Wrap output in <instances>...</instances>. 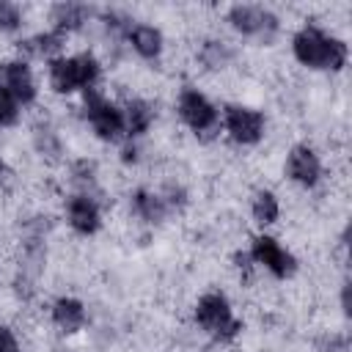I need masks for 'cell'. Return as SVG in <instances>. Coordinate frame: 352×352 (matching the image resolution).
Segmentation results:
<instances>
[{"mask_svg":"<svg viewBox=\"0 0 352 352\" xmlns=\"http://www.w3.org/2000/svg\"><path fill=\"white\" fill-rule=\"evenodd\" d=\"M292 55L305 69L336 74L349 60V44L344 38L327 33L316 22H305L292 36Z\"/></svg>","mask_w":352,"mask_h":352,"instance_id":"cell-1","label":"cell"},{"mask_svg":"<svg viewBox=\"0 0 352 352\" xmlns=\"http://www.w3.org/2000/svg\"><path fill=\"white\" fill-rule=\"evenodd\" d=\"M102 63L94 52H74V55H58L47 63V85L58 96L82 94L85 88L99 85Z\"/></svg>","mask_w":352,"mask_h":352,"instance_id":"cell-2","label":"cell"},{"mask_svg":"<svg viewBox=\"0 0 352 352\" xmlns=\"http://www.w3.org/2000/svg\"><path fill=\"white\" fill-rule=\"evenodd\" d=\"M192 319L198 324V330H204L214 344H234L242 330H245V322L234 316V308H231V300L212 289V292H204L192 308Z\"/></svg>","mask_w":352,"mask_h":352,"instance_id":"cell-3","label":"cell"},{"mask_svg":"<svg viewBox=\"0 0 352 352\" xmlns=\"http://www.w3.org/2000/svg\"><path fill=\"white\" fill-rule=\"evenodd\" d=\"M176 116L198 140H214L223 129L220 107L195 85H182L176 96Z\"/></svg>","mask_w":352,"mask_h":352,"instance_id":"cell-4","label":"cell"},{"mask_svg":"<svg viewBox=\"0 0 352 352\" xmlns=\"http://www.w3.org/2000/svg\"><path fill=\"white\" fill-rule=\"evenodd\" d=\"M82 118L102 143H121L126 138L121 104L113 102L99 85L82 91Z\"/></svg>","mask_w":352,"mask_h":352,"instance_id":"cell-5","label":"cell"},{"mask_svg":"<svg viewBox=\"0 0 352 352\" xmlns=\"http://www.w3.org/2000/svg\"><path fill=\"white\" fill-rule=\"evenodd\" d=\"M226 22L234 33L245 38H256L258 44L270 47L280 33V19L275 11L258 3H234L226 11Z\"/></svg>","mask_w":352,"mask_h":352,"instance_id":"cell-6","label":"cell"},{"mask_svg":"<svg viewBox=\"0 0 352 352\" xmlns=\"http://www.w3.org/2000/svg\"><path fill=\"white\" fill-rule=\"evenodd\" d=\"M220 126L236 146H256V143H261V138L267 132V118L261 110H256L250 104L228 102L220 110Z\"/></svg>","mask_w":352,"mask_h":352,"instance_id":"cell-7","label":"cell"},{"mask_svg":"<svg viewBox=\"0 0 352 352\" xmlns=\"http://www.w3.org/2000/svg\"><path fill=\"white\" fill-rule=\"evenodd\" d=\"M248 253H250L253 264L261 267V270H267L275 280H289L297 272V267H300L297 256L289 248H283L272 234H264V231L250 239Z\"/></svg>","mask_w":352,"mask_h":352,"instance_id":"cell-8","label":"cell"},{"mask_svg":"<svg viewBox=\"0 0 352 352\" xmlns=\"http://www.w3.org/2000/svg\"><path fill=\"white\" fill-rule=\"evenodd\" d=\"M0 91H6L11 99H16L19 107L33 104L38 96V85H36L30 63H25L19 58L0 60Z\"/></svg>","mask_w":352,"mask_h":352,"instance_id":"cell-9","label":"cell"},{"mask_svg":"<svg viewBox=\"0 0 352 352\" xmlns=\"http://www.w3.org/2000/svg\"><path fill=\"white\" fill-rule=\"evenodd\" d=\"M283 173L289 182H294L302 190H314L322 182V157L308 143H294L286 154Z\"/></svg>","mask_w":352,"mask_h":352,"instance_id":"cell-10","label":"cell"},{"mask_svg":"<svg viewBox=\"0 0 352 352\" xmlns=\"http://www.w3.org/2000/svg\"><path fill=\"white\" fill-rule=\"evenodd\" d=\"M107 204L94 198V195H85V192H72L66 198V223L74 234L80 236H94L99 228H102V209Z\"/></svg>","mask_w":352,"mask_h":352,"instance_id":"cell-11","label":"cell"},{"mask_svg":"<svg viewBox=\"0 0 352 352\" xmlns=\"http://www.w3.org/2000/svg\"><path fill=\"white\" fill-rule=\"evenodd\" d=\"M96 8L88 6V3H74V0H60V3H52L50 11H47V19H50V30L60 33V36H72L77 30H82L88 22L96 19Z\"/></svg>","mask_w":352,"mask_h":352,"instance_id":"cell-12","label":"cell"},{"mask_svg":"<svg viewBox=\"0 0 352 352\" xmlns=\"http://www.w3.org/2000/svg\"><path fill=\"white\" fill-rule=\"evenodd\" d=\"M63 47H66V36H60V33H55L50 28L38 30L33 36H25V38H19L14 44L16 58L25 60V63H30V60H47L50 63L52 58L63 55Z\"/></svg>","mask_w":352,"mask_h":352,"instance_id":"cell-13","label":"cell"},{"mask_svg":"<svg viewBox=\"0 0 352 352\" xmlns=\"http://www.w3.org/2000/svg\"><path fill=\"white\" fill-rule=\"evenodd\" d=\"M50 319L52 324L58 327V333L63 336H74L85 327L88 322V311H85V302L80 297H72V294H60L52 300L50 305Z\"/></svg>","mask_w":352,"mask_h":352,"instance_id":"cell-14","label":"cell"},{"mask_svg":"<svg viewBox=\"0 0 352 352\" xmlns=\"http://www.w3.org/2000/svg\"><path fill=\"white\" fill-rule=\"evenodd\" d=\"M132 52L140 58V60H160L162 52H165V36L157 25H148V22H132V28L126 30V38H124Z\"/></svg>","mask_w":352,"mask_h":352,"instance_id":"cell-15","label":"cell"},{"mask_svg":"<svg viewBox=\"0 0 352 352\" xmlns=\"http://www.w3.org/2000/svg\"><path fill=\"white\" fill-rule=\"evenodd\" d=\"M129 209H132V214H135L140 223H146V226H162V223L170 217V209H168V204L162 201L160 190H148V187L132 190V195H129Z\"/></svg>","mask_w":352,"mask_h":352,"instance_id":"cell-16","label":"cell"},{"mask_svg":"<svg viewBox=\"0 0 352 352\" xmlns=\"http://www.w3.org/2000/svg\"><path fill=\"white\" fill-rule=\"evenodd\" d=\"M121 110H124V132H126L124 140H140L157 121V104L143 96L126 99Z\"/></svg>","mask_w":352,"mask_h":352,"instance_id":"cell-17","label":"cell"},{"mask_svg":"<svg viewBox=\"0 0 352 352\" xmlns=\"http://www.w3.org/2000/svg\"><path fill=\"white\" fill-rule=\"evenodd\" d=\"M30 143H33V151L50 162V165H58L63 160V140L58 135V129L50 124V121H36L33 129H30Z\"/></svg>","mask_w":352,"mask_h":352,"instance_id":"cell-18","label":"cell"},{"mask_svg":"<svg viewBox=\"0 0 352 352\" xmlns=\"http://www.w3.org/2000/svg\"><path fill=\"white\" fill-rule=\"evenodd\" d=\"M195 58H198V63H201L206 72H226V69L234 63V47H231L228 41H223V38L209 36V38H204V41L198 44Z\"/></svg>","mask_w":352,"mask_h":352,"instance_id":"cell-19","label":"cell"},{"mask_svg":"<svg viewBox=\"0 0 352 352\" xmlns=\"http://www.w3.org/2000/svg\"><path fill=\"white\" fill-rule=\"evenodd\" d=\"M250 217H253V223L261 226V228L275 226V223L280 220V201H278V195H275L272 190H267V187L256 190V192L250 195Z\"/></svg>","mask_w":352,"mask_h":352,"instance_id":"cell-20","label":"cell"},{"mask_svg":"<svg viewBox=\"0 0 352 352\" xmlns=\"http://www.w3.org/2000/svg\"><path fill=\"white\" fill-rule=\"evenodd\" d=\"M69 182H72L74 192H85V195H94V198L102 201V190L96 184V162L94 160H88V157L72 160V165H69Z\"/></svg>","mask_w":352,"mask_h":352,"instance_id":"cell-21","label":"cell"},{"mask_svg":"<svg viewBox=\"0 0 352 352\" xmlns=\"http://www.w3.org/2000/svg\"><path fill=\"white\" fill-rule=\"evenodd\" d=\"M316 352H349V336L338 330H324L314 338Z\"/></svg>","mask_w":352,"mask_h":352,"instance_id":"cell-22","label":"cell"},{"mask_svg":"<svg viewBox=\"0 0 352 352\" xmlns=\"http://www.w3.org/2000/svg\"><path fill=\"white\" fill-rule=\"evenodd\" d=\"M160 195H162V201L168 204L170 214H173V212H182V209L190 204V192H187V187L179 184V182H165L162 190H160Z\"/></svg>","mask_w":352,"mask_h":352,"instance_id":"cell-23","label":"cell"},{"mask_svg":"<svg viewBox=\"0 0 352 352\" xmlns=\"http://www.w3.org/2000/svg\"><path fill=\"white\" fill-rule=\"evenodd\" d=\"M22 22H25L22 8L11 0H0V33H16L22 30Z\"/></svg>","mask_w":352,"mask_h":352,"instance_id":"cell-24","label":"cell"},{"mask_svg":"<svg viewBox=\"0 0 352 352\" xmlns=\"http://www.w3.org/2000/svg\"><path fill=\"white\" fill-rule=\"evenodd\" d=\"M19 113H22L19 102H16V99H11L6 91H0V129L14 126V124L19 121Z\"/></svg>","mask_w":352,"mask_h":352,"instance_id":"cell-25","label":"cell"},{"mask_svg":"<svg viewBox=\"0 0 352 352\" xmlns=\"http://www.w3.org/2000/svg\"><path fill=\"white\" fill-rule=\"evenodd\" d=\"M231 261H234V270H236L245 280H248V278L253 275V270H256V264H253V258H250V253H248V250H234Z\"/></svg>","mask_w":352,"mask_h":352,"instance_id":"cell-26","label":"cell"},{"mask_svg":"<svg viewBox=\"0 0 352 352\" xmlns=\"http://www.w3.org/2000/svg\"><path fill=\"white\" fill-rule=\"evenodd\" d=\"M118 160H121V165H138L140 162V146H138V140H124Z\"/></svg>","mask_w":352,"mask_h":352,"instance_id":"cell-27","label":"cell"},{"mask_svg":"<svg viewBox=\"0 0 352 352\" xmlns=\"http://www.w3.org/2000/svg\"><path fill=\"white\" fill-rule=\"evenodd\" d=\"M0 352H22L19 338L8 324H0Z\"/></svg>","mask_w":352,"mask_h":352,"instance_id":"cell-28","label":"cell"},{"mask_svg":"<svg viewBox=\"0 0 352 352\" xmlns=\"http://www.w3.org/2000/svg\"><path fill=\"white\" fill-rule=\"evenodd\" d=\"M341 311L344 316H349V280L341 283Z\"/></svg>","mask_w":352,"mask_h":352,"instance_id":"cell-29","label":"cell"},{"mask_svg":"<svg viewBox=\"0 0 352 352\" xmlns=\"http://www.w3.org/2000/svg\"><path fill=\"white\" fill-rule=\"evenodd\" d=\"M6 170H8V168H6V160L0 157V182H3V176H6Z\"/></svg>","mask_w":352,"mask_h":352,"instance_id":"cell-30","label":"cell"}]
</instances>
